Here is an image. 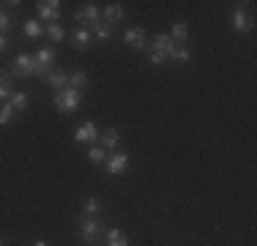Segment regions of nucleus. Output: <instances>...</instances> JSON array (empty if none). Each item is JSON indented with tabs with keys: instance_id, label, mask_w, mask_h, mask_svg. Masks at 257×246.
<instances>
[{
	"instance_id": "obj_4",
	"label": "nucleus",
	"mask_w": 257,
	"mask_h": 246,
	"mask_svg": "<svg viewBox=\"0 0 257 246\" xmlns=\"http://www.w3.org/2000/svg\"><path fill=\"white\" fill-rule=\"evenodd\" d=\"M99 17H101V14H99V9H96L93 3H88V6H82V9H79L77 14H74V20H77V25H82V28L88 30V28H93V25H99V22H101Z\"/></svg>"
},
{
	"instance_id": "obj_29",
	"label": "nucleus",
	"mask_w": 257,
	"mask_h": 246,
	"mask_svg": "<svg viewBox=\"0 0 257 246\" xmlns=\"http://www.w3.org/2000/svg\"><path fill=\"white\" fill-rule=\"evenodd\" d=\"M148 60H151V66H162V63H164V60H167V58H162V55H159V52H151V55H148Z\"/></svg>"
},
{
	"instance_id": "obj_20",
	"label": "nucleus",
	"mask_w": 257,
	"mask_h": 246,
	"mask_svg": "<svg viewBox=\"0 0 257 246\" xmlns=\"http://www.w3.org/2000/svg\"><path fill=\"white\" fill-rule=\"evenodd\" d=\"M170 39L178 41V44H183V41L189 39V28H186V22H175V25H173V33H170Z\"/></svg>"
},
{
	"instance_id": "obj_33",
	"label": "nucleus",
	"mask_w": 257,
	"mask_h": 246,
	"mask_svg": "<svg viewBox=\"0 0 257 246\" xmlns=\"http://www.w3.org/2000/svg\"><path fill=\"white\" fill-rule=\"evenodd\" d=\"M0 246H3V241H0Z\"/></svg>"
},
{
	"instance_id": "obj_2",
	"label": "nucleus",
	"mask_w": 257,
	"mask_h": 246,
	"mask_svg": "<svg viewBox=\"0 0 257 246\" xmlns=\"http://www.w3.org/2000/svg\"><path fill=\"white\" fill-rule=\"evenodd\" d=\"M11 74H17V77H25V79H28V77H44L33 55H17V58L11 60Z\"/></svg>"
},
{
	"instance_id": "obj_14",
	"label": "nucleus",
	"mask_w": 257,
	"mask_h": 246,
	"mask_svg": "<svg viewBox=\"0 0 257 246\" xmlns=\"http://www.w3.org/2000/svg\"><path fill=\"white\" fill-rule=\"evenodd\" d=\"M99 140H101V148L104 151H115L120 143V134H118V129H107V132H101L99 134Z\"/></svg>"
},
{
	"instance_id": "obj_16",
	"label": "nucleus",
	"mask_w": 257,
	"mask_h": 246,
	"mask_svg": "<svg viewBox=\"0 0 257 246\" xmlns=\"http://www.w3.org/2000/svg\"><path fill=\"white\" fill-rule=\"evenodd\" d=\"M90 41H93V33H90V30H85V28H77L74 30V44H77V49H88Z\"/></svg>"
},
{
	"instance_id": "obj_8",
	"label": "nucleus",
	"mask_w": 257,
	"mask_h": 246,
	"mask_svg": "<svg viewBox=\"0 0 257 246\" xmlns=\"http://www.w3.org/2000/svg\"><path fill=\"white\" fill-rule=\"evenodd\" d=\"M74 140L79 145H85V143H96L99 140V129H96V123L93 120H88V123H82V126L74 132Z\"/></svg>"
},
{
	"instance_id": "obj_28",
	"label": "nucleus",
	"mask_w": 257,
	"mask_h": 246,
	"mask_svg": "<svg viewBox=\"0 0 257 246\" xmlns=\"http://www.w3.org/2000/svg\"><path fill=\"white\" fill-rule=\"evenodd\" d=\"M0 85H14V74L0 69Z\"/></svg>"
},
{
	"instance_id": "obj_22",
	"label": "nucleus",
	"mask_w": 257,
	"mask_h": 246,
	"mask_svg": "<svg viewBox=\"0 0 257 246\" xmlns=\"http://www.w3.org/2000/svg\"><path fill=\"white\" fill-rule=\"evenodd\" d=\"M41 33H44V28H41L39 20H28L25 22V36H28V39H39Z\"/></svg>"
},
{
	"instance_id": "obj_12",
	"label": "nucleus",
	"mask_w": 257,
	"mask_h": 246,
	"mask_svg": "<svg viewBox=\"0 0 257 246\" xmlns=\"http://www.w3.org/2000/svg\"><path fill=\"white\" fill-rule=\"evenodd\" d=\"M36 58V63H39V69H41V74H47L52 69V60H55V49L52 47H41L39 52L33 55Z\"/></svg>"
},
{
	"instance_id": "obj_26",
	"label": "nucleus",
	"mask_w": 257,
	"mask_h": 246,
	"mask_svg": "<svg viewBox=\"0 0 257 246\" xmlns=\"http://www.w3.org/2000/svg\"><path fill=\"white\" fill-rule=\"evenodd\" d=\"M170 60H178V63H189V60H192V52H189L186 47H175L173 49V58Z\"/></svg>"
},
{
	"instance_id": "obj_24",
	"label": "nucleus",
	"mask_w": 257,
	"mask_h": 246,
	"mask_svg": "<svg viewBox=\"0 0 257 246\" xmlns=\"http://www.w3.org/2000/svg\"><path fill=\"white\" fill-rule=\"evenodd\" d=\"M104 159H107V151H104L101 145H93V148L88 151V162H90V164H101Z\"/></svg>"
},
{
	"instance_id": "obj_19",
	"label": "nucleus",
	"mask_w": 257,
	"mask_h": 246,
	"mask_svg": "<svg viewBox=\"0 0 257 246\" xmlns=\"http://www.w3.org/2000/svg\"><path fill=\"white\" fill-rule=\"evenodd\" d=\"M107 246H128V235L123 230H109L107 232Z\"/></svg>"
},
{
	"instance_id": "obj_18",
	"label": "nucleus",
	"mask_w": 257,
	"mask_h": 246,
	"mask_svg": "<svg viewBox=\"0 0 257 246\" xmlns=\"http://www.w3.org/2000/svg\"><path fill=\"white\" fill-rule=\"evenodd\" d=\"M44 33L50 36V39L55 41V44L66 39V30H63V25H60V22H50V25H47V28H44Z\"/></svg>"
},
{
	"instance_id": "obj_10",
	"label": "nucleus",
	"mask_w": 257,
	"mask_h": 246,
	"mask_svg": "<svg viewBox=\"0 0 257 246\" xmlns=\"http://www.w3.org/2000/svg\"><path fill=\"white\" fill-rule=\"evenodd\" d=\"M123 41H126L128 47H134V49H145V44H148V36H145L143 28H128L126 33H123Z\"/></svg>"
},
{
	"instance_id": "obj_17",
	"label": "nucleus",
	"mask_w": 257,
	"mask_h": 246,
	"mask_svg": "<svg viewBox=\"0 0 257 246\" xmlns=\"http://www.w3.org/2000/svg\"><path fill=\"white\" fill-rule=\"evenodd\" d=\"M9 104L14 107V112H25L28 109V104H30V98H28V93H11V98H9Z\"/></svg>"
},
{
	"instance_id": "obj_21",
	"label": "nucleus",
	"mask_w": 257,
	"mask_h": 246,
	"mask_svg": "<svg viewBox=\"0 0 257 246\" xmlns=\"http://www.w3.org/2000/svg\"><path fill=\"white\" fill-rule=\"evenodd\" d=\"M93 36H96L99 41H109V39H112V25H107V22L93 25Z\"/></svg>"
},
{
	"instance_id": "obj_25",
	"label": "nucleus",
	"mask_w": 257,
	"mask_h": 246,
	"mask_svg": "<svg viewBox=\"0 0 257 246\" xmlns=\"http://www.w3.org/2000/svg\"><path fill=\"white\" fill-rule=\"evenodd\" d=\"M99 211H101V202L96 200V197H88L85 205H82V213H85V216H93V213H99Z\"/></svg>"
},
{
	"instance_id": "obj_9",
	"label": "nucleus",
	"mask_w": 257,
	"mask_h": 246,
	"mask_svg": "<svg viewBox=\"0 0 257 246\" xmlns=\"http://www.w3.org/2000/svg\"><path fill=\"white\" fill-rule=\"evenodd\" d=\"M36 9H39L41 20L58 22V17H60V3H58V0H41V3H36Z\"/></svg>"
},
{
	"instance_id": "obj_7",
	"label": "nucleus",
	"mask_w": 257,
	"mask_h": 246,
	"mask_svg": "<svg viewBox=\"0 0 257 246\" xmlns=\"http://www.w3.org/2000/svg\"><path fill=\"white\" fill-rule=\"evenodd\" d=\"M232 28H235V33H252L254 20L243 9H235V11H232Z\"/></svg>"
},
{
	"instance_id": "obj_23",
	"label": "nucleus",
	"mask_w": 257,
	"mask_h": 246,
	"mask_svg": "<svg viewBox=\"0 0 257 246\" xmlns=\"http://www.w3.org/2000/svg\"><path fill=\"white\" fill-rule=\"evenodd\" d=\"M11 120H14V107L9 101H3L0 104V126H9Z\"/></svg>"
},
{
	"instance_id": "obj_5",
	"label": "nucleus",
	"mask_w": 257,
	"mask_h": 246,
	"mask_svg": "<svg viewBox=\"0 0 257 246\" xmlns=\"http://www.w3.org/2000/svg\"><path fill=\"white\" fill-rule=\"evenodd\" d=\"M44 79H47V85L58 93V90H63V88H69V71L66 69H50L44 74Z\"/></svg>"
},
{
	"instance_id": "obj_11",
	"label": "nucleus",
	"mask_w": 257,
	"mask_h": 246,
	"mask_svg": "<svg viewBox=\"0 0 257 246\" xmlns=\"http://www.w3.org/2000/svg\"><path fill=\"white\" fill-rule=\"evenodd\" d=\"M173 49H175V41L167 33L154 36V52H159L162 58H173Z\"/></svg>"
},
{
	"instance_id": "obj_15",
	"label": "nucleus",
	"mask_w": 257,
	"mask_h": 246,
	"mask_svg": "<svg viewBox=\"0 0 257 246\" xmlns=\"http://www.w3.org/2000/svg\"><path fill=\"white\" fill-rule=\"evenodd\" d=\"M104 17H107V25H115L123 20V6L120 3H109L107 9H104Z\"/></svg>"
},
{
	"instance_id": "obj_30",
	"label": "nucleus",
	"mask_w": 257,
	"mask_h": 246,
	"mask_svg": "<svg viewBox=\"0 0 257 246\" xmlns=\"http://www.w3.org/2000/svg\"><path fill=\"white\" fill-rule=\"evenodd\" d=\"M9 14H6V11H0V33H6V28H9Z\"/></svg>"
},
{
	"instance_id": "obj_31",
	"label": "nucleus",
	"mask_w": 257,
	"mask_h": 246,
	"mask_svg": "<svg viewBox=\"0 0 257 246\" xmlns=\"http://www.w3.org/2000/svg\"><path fill=\"white\" fill-rule=\"evenodd\" d=\"M6 47H9V36H6V33H0V55L6 52Z\"/></svg>"
},
{
	"instance_id": "obj_3",
	"label": "nucleus",
	"mask_w": 257,
	"mask_h": 246,
	"mask_svg": "<svg viewBox=\"0 0 257 246\" xmlns=\"http://www.w3.org/2000/svg\"><path fill=\"white\" fill-rule=\"evenodd\" d=\"M101 232H104V224L99 219H93V216H82V219H79V238H82L85 243L93 246L101 238Z\"/></svg>"
},
{
	"instance_id": "obj_27",
	"label": "nucleus",
	"mask_w": 257,
	"mask_h": 246,
	"mask_svg": "<svg viewBox=\"0 0 257 246\" xmlns=\"http://www.w3.org/2000/svg\"><path fill=\"white\" fill-rule=\"evenodd\" d=\"M11 93H14V85H0V101L11 98Z\"/></svg>"
},
{
	"instance_id": "obj_32",
	"label": "nucleus",
	"mask_w": 257,
	"mask_h": 246,
	"mask_svg": "<svg viewBox=\"0 0 257 246\" xmlns=\"http://www.w3.org/2000/svg\"><path fill=\"white\" fill-rule=\"evenodd\" d=\"M33 246H50V243H47V241H36Z\"/></svg>"
},
{
	"instance_id": "obj_6",
	"label": "nucleus",
	"mask_w": 257,
	"mask_h": 246,
	"mask_svg": "<svg viewBox=\"0 0 257 246\" xmlns=\"http://www.w3.org/2000/svg\"><path fill=\"white\" fill-rule=\"evenodd\" d=\"M126 167H128V153H123V151L109 153V159H107V172L109 175H120V172H126Z\"/></svg>"
},
{
	"instance_id": "obj_1",
	"label": "nucleus",
	"mask_w": 257,
	"mask_h": 246,
	"mask_svg": "<svg viewBox=\"0 0 257 246\" xmlns=\"http://www.w3.org/2000/svg\"><path fill=\"white\" fill-rule=\"evenodd\" d=\"M79 101H82V93L79 90H71V88H63V90H58L52 98V104H55V109L58 112H74V109H79Z\"/></svg>"
},
{
	"instance_id": "obj_13",
	"label": "nucleus",
	"mask_w": 257,
	"mask_h": 246,
	"mask_svg": "<svg viewBox=\"0 0 257 246\" xmlns=\"http://www.w3.org/2000/svg\"><path fill=\"white\" fill-rule=\"evenodd\" d=\"M88 85H90L88 71H82V69L69 71V88H71V90H79V93H82V88H88Z\"/></svg>"
}]
</instances>
